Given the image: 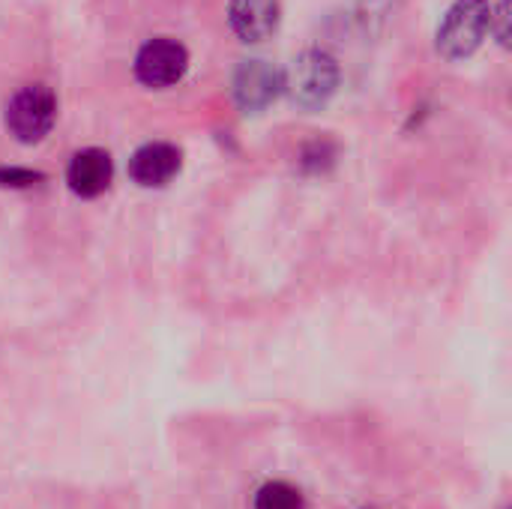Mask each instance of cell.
I'll return each mask as SVG.
<instances>
[{"label":"cell","instance_id":"2","mask_svg":"<svg viewBox=\"0 0 512 509\" xmlns=\"http://www.w3.org/2000/svg\"><path fill=\"white\" fill-rule=\"evenodd\" d=\"M339 87V63L327 51H306L294 60L291 72L285 75V90L303 108H321Z\"/></svg>","mask_w":512,"mask_h":509},{"label":"cell","instance_id":"5","mask_svg":"<svg viewBox=\"0 0 512 509\" xmlns=\"http://www.w3.org/2000/svg\"><path fill=\"white\" fill-rule=\"evenodd\" d=\"M285 90V72L267 60H246L234 75V96L246 111H264Z\"/></svg>","mask_w":512,"mask_h":509},{"label":"cell","instance_id":"9","mask_svg":"<svg viewBox=\"0 0 512 509\" xmlns=\"http://www.w3.org/2000/svg\"><path fill=\"white\" fill-rule=\"evenodd\" d=\"M255 509H306V498L297 486L273 480L255 492Z\"/></svg>","mask_w":512,"mask_h":509},{"label":"cell","instance_id":"10","mask_svg":"<svg viewBox=\"0 0 512 509\" xmlns=\"http://www.w3.org/2000/svg\"><path fill=\"white\" fill-rule=\"evenodd\" d=\"M48 177L33 168H18V165H0V186L3 189H33L42 186Z\"/></svg>","mask_w":512,"mask_h":509},{"label":"cell","instance_id":"1","mask_svg":"<svg viewBox=\"0 0 512 509\" xmlns=\"http://www.w3.org/2000/svg\"><path fill=\"white\" fill-rule=\"evenodd\" d=\"M489 18H492V6L486 0H456L438 27V36H435L438 51L447 60L471 57L486 39V33L492 30Z\"/></svg>","mask_w":512,"mask_h":509},{"label":"cell","instance_id":"8","mask_svg":"<svg viewBox=\"0 0 512 509\" xmlns=\"http://www.w3.org/2000/svg\"><path fill=\"white\" fill-rule=\"evenodd\" d=\"M282 18L279 0H231L228 21L243 42H264L276 33Z\"/></svg>","mask_w":512,"mask_h":509},{"label":"cell","instance_id":"7","mask_svg":"<svg viewBox=\"0 0 512 509\" xmlns=\"http://www.w3.org/2000/svg\"><path fill=\"white\" fill-rule=\"evenodd\" d=\"M183 165V153L174 144L165 141H150L138 147L129 159V174L138 186H165Z\"/></svg>","mask_w":512,"mask_h":509},{"label":"cell","instance_id":"4","mask_svg":"<svg viewBox=\"0 0 512 509\" xmlns=\"http://www.w3.org/2000/svg\"><path fill=\"white\" fill-rule=\"evenodd\" d=\"M186 69L189 51L171 36H156L135 54V75L147 87H171L186 75Z\"/></svg>","mask_w":512,"mask_h":509},{"label":"cell","instance_id":"6","mask_svg":"<svg viewBox=\"0 0 512 509\" xmlns=\"http://www.w3.org/2000/svg\"><path fill=\"white\" fill-rule=\"evenodd\" d=\"M114 180V159L102 147L78 150L66 165V183L78 198H99Z\"/></svg>","mask_w":512,"mask_h":509},{"label":"cell","instance_id":"11","mask_svg":"<svg viewBox=\"0 0 512 509\" xmlns=\"http://www.w3.org/2000/svg\"><path fill=\"white\" fill-rule=\"evenodd\" d=\"M507 21H510V0H504L495 12H492V18H489V24H498V39L507 45L510 42V30H507Z\"/></svg>","mask_w":512,"mask_h":509},{"label":"cell","instance_id":"3","mask_svg":"<svg viewBox=\"0 0 512 509\" xmlns=\"http://www.w3.org/2000/svg\"><path fill=\"white\" fill-rule=\"evenodd\" d=\"M54 120H57V96L45 84L21 87L6 105V126L24 144L42 141L51 132Z\"/></svg>","mask_w":512,"mask_h":509}]
</instances>
